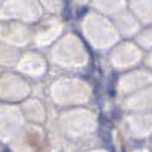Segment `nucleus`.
I'll return each instance as SVG.
<instances>
[{"label": "nucleus", "instance_id": "f257e3e1", "mask_svg": "<svg viewBox=\"0 0 152 152\" xmlns=\"http://www.w3.org/2000/svg\"><path fill=\"white\" fill-rule=\"evenodd\" d=\"M99 132V136L102 138V141L110 148L111 152H113L114 149L112 148V137H111V133L109 132V129H107L105 126H101Z\"/></svg>", "mask_w": 152, "mask_h": 152}, {"label": "nucleus", "instance_id": "f03ea898", "mask_svg": "<svg viewBox=\"0 0 152 152\" xmlns=\"http://www.w3.org/2000/svg\"><path fill=\"white\" fill-rule=\"evenodd\" d=\"M87 12H88V8L81 7L79 10H78V13H77V17H78V18H83V17L87 14Z\"/></svg>", "mask_w": 152, "mask_h": 152}, {"label": "nucleus", "instance_id": "7ed1b4c3", "mask_svg": "<svg viewBox=\"0 0 152 152\" xmlns=\"http://www.w3.org/2000/svg\"><path fill=\"white\" fill-rule=\"evenodd\" d=\"M112 117H113V119H119L120 118V111L118 110V109H115V110H113V114H112Z\"/></svg>", "mask_w": 152, "mask_h": 152}, {"label": "nucleus", "instance_id": "20e7f679", "mask_svg": "<svg viewBox=\"0 0 152 152\" xmlns=\"http://www.w3.org/2000/svg\"><path fill=\"white\" fill-rule=\"evenodd\" d=\"M4 152H9V150H8V149H5V151Z\"/></svg>", "mask_w": 152, "mask_h": 152}]
</instances>
